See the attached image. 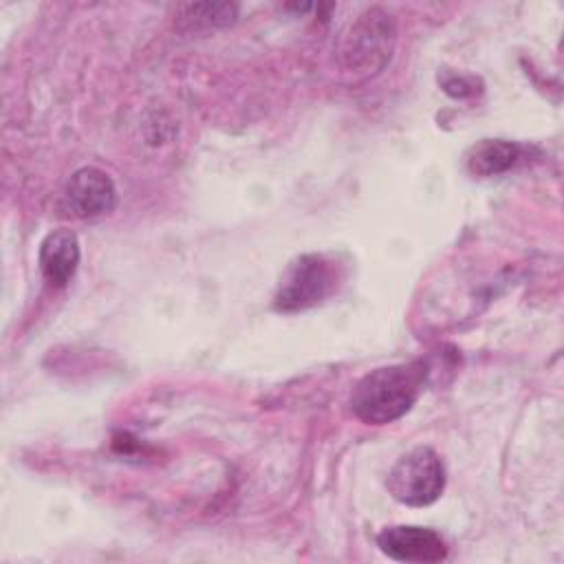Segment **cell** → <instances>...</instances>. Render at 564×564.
Returning a JSON list of instances; mask_svg holds the SVG:
<instances>
[{
  "label": "cell",
  "mask_w": 564,
  "mask_h": 564,
  "mask_svg": "<svg viewBox=\"0 0 564 564\" xmlns=\"http://www.w3.org/2000/svg\"><path fill=\"white\" fill-rule=\"evenodd\" d=\"M427 368L423 361L392 364L359 379L350 394L352 414L370 425H386L401 419L416 403Z\"/></svg>",
  "instance_id": "cell-1"
},
{
  "label": "cell",
  "mask_w": 564,
  "mask_h": 564,
  "mask_svg": "<svg viewBox=\"0 0 564 564\" xmlns=\"http://www.w3.org/2000/svg\"><path fill=\"white\" fill-rule=\"evenodd\" d=\"M443 489V460L427 445L410 449L388 471V491L394 500L408 507H427L441 498Z\"/></svg>",
  "instance_id": "cell-2"
},
{
  "label": "cell",
  "mask_w": 564,
  "mask_h": 564,
  "mask_svg": "<svg viewBox=\"0 0 564 564\" xmlns=\"http://www.w3.org/2000/svg\"><path fill=\"white\" fill-rule=\"evenodd\" d=\"M394 20L379 7L364 11L341 35L339 55L346 68L377 70L381 68L394 46Z\"/></svg>",
  "instance_id": "cell-3"
},
{
  "label": "cell",
  "mask_w": 564,
  "mask_h": 564,
  "mask_svg": "<svg viewBox=\"0 0 564 564\" xmlns=\"http://www.w3.org/2000/svg\"><path fill=\"white\" fill-rule=\"evenodd\" d=\"M333 267L324 256L306 253L295 258L275 291L273 306L280 313H297L319 304L333 286Z\"/></svg>",
  "instance_id": "cell-4"
},
{
  "label": "cell",
  "mask_w": 564,
  "mask_h": 564,
  "mask_svg": "<svg viewBox=\"0 0 564 564\" xmlns=\"http://www.w3.org/2000/svg\"><path fill=\"white\" fill-rule=\"evenodd\" d=\"M117 189L112 178L99 167H79L70 174L62 192V207L75 218H95L112 212Z\"/></svg>",
  "instance_id": "cell-5"
},
{
  "label": "cell",
  "mask_w": 564,
  "mask_h": 564,
  "mask_svg": "<svg viewBox=\"0 0 564 564\" xmlns=\"http://www.w3.org/2000/svg\"><path fill=\"white\" fill-rule=\"evenodd\" d=\"M377 546L381 549V553L397 562L432 564L447 557V544L441 538V533L414 524L386 527L377 535Z\"/></svg>",
  "instance_id": "cell-6"
},
{
  "label": "cell",
  "mask_w": 564,
  "mask_h": 564,
  "mask_svg": "<svg viewBox=\"0 0 564 564\" xmlns=\"http://www.w3.org/2000/svg\"><path fill=\"white\" fill-rule=\"evenodd\" d=\"M37 262H40V271L44 275V280L53 286V289H62L66 286L79 264V240L70 229H55L51 231L42 245H40V253H37Z\"/></svg>",
  "instance_id": "cell-7"
},
{
  "label": "cell",
  "mask_w": 564,
  "mask_h": 564,
  "mask_svg": "<svg viewBox=\"0 0 564 564\" xmlns=\"http://www.w3.org/2000/svg\"><path fill=\"white\" fill-rule=\"evenodd\" d=\"M520 156V145L505 139H482L467 152V170L476 176L507 172Z\"/></svg>",
  "instance_id": "cell-8"
}]
</instances>
